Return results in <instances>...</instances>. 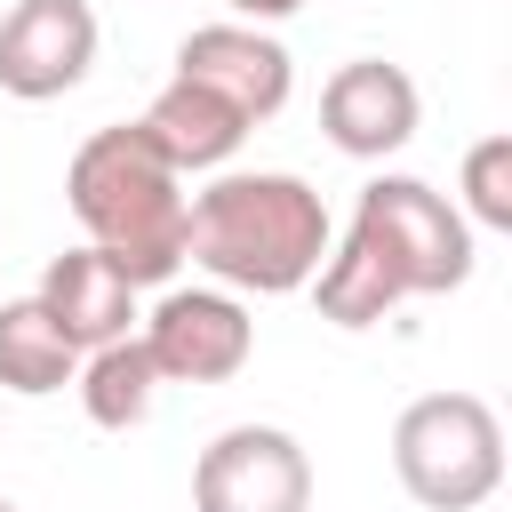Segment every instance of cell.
I'll return each instance as SVG.
<instances>
[{"label": "cell", "mask_w": 512, "mask_h": 512, "mask_svg": "<svg viewBox=\"0 0 512 512\" xmlns=\"http://www.w3.org/2000/svg\"><path fill=\"white\" fill-rule=\"evenodd\" d=\"M0 512H16V504H8V496H0Z\"/></svg>", "instance_id": "cell-17"}, {"label": "cell", "mask_w": 512, "mask_h": 512, "mask_svg": "<svg viewBox=\"0 0 512 512\" xmlns=\"http://www.w3.org/2000/svg\"><path fill=\"white\" fill-rule=\"evenodd\" d=\"M176 80L224 96V104L256 128V120H272V112L288 104L296 64H288V48H280L272 32H256V24H200V32L176 40Z\"/></svg>", "instance_id": "cell-8"}, {"label": "cell", "mask_w": 512, "mask_h": 512, "mask_svg": "<svg viewBox=\"0 0 512 512\" xmlns=\"http://www.w3.org/2000/svg\"><path fill=\"white\" fill-rule=\"evenodd\" d=\"M416 120H424V96H416V80H408L400 64H384V56H352V64H336V80L320 88V128H328V144L352 152V160H392V152L416 136Z\"/></svg>", "instance_id": "cell-9"}, {"label": "cell", "mask_w": 512, "mask_h": 512, "mask_svg": "<svg viewBox=\"0 0 512 512\" xmlns=\"http://www.w3.org/2000/svg\"><path fill=\"white\" fill-rule=\"evenodd\" d=\"M232 8H240V16H256V24H272V16H296L304 0H232Z\"/></svg>", "instance_id": "cell-16"}, {"label": "cell", "mask_w": 512, "mask_h": 512, "mask_svg": "<svg viewBox=\"0 0 512 512\" xmlns=\"http://www.w3.org/2000/svg\"><path fill=\"white\" fill-rule=\"evenodd\" d=\"M392 472L424 512H472L504 480V424L472 392H424L392 424Z\"/></svg>", "instance_id": "cell-3"}, {"label": "cell", "mask_w": 512, "mask_h": 512, "mask_svg": "<svg viewBox=\"0 0 512 512\" xmlns=\"http://www.w3.org/2000/svg\"><path fill=\"white\" fill-rule=\"evenodd\" d=\"M184 256L216 272L224 288L248 296H296L328 264V208L304 176L256 168V176H216L192 216H184Z\"/></svg>", "instance_id": "cell-1"}, {"label": "cell", "mask_w": 512, "mask_h": 512, "mask_svg": "<svg viewBox=\"0 0 512 512\" xmlns=\"http://www.w3.org/2000/svg\"><path fill=\"white\" fill-rule=\"evenodd\" d=\"M144 352H152L160 384H224L248 368L256 320L224 288H168L144 320Z\"/></svg>", "instance_id": "cell-6"}, {"label": "cell", "mask_w": 512, "mask_h": 512, "mask_svg": "<svg viewBox=\"0 0 512 512\" xmlns=\"http://www.w3.org/2000/svg\"><path fill=\"white\" fill-rule=\"evenodd\" d=\"M136 136H144L176 176H192V168H224V160L240 152L248 120H240L224 96H208V88H192V80H168V88L144 104Z\"/></svg>", "instance_id": "cell-11"}, {"label": "cell", "mask_w": 512, "mask_h": 512, "mask_svg": "<svg viewBox=\"0 0 512 512\" xmlns=\"http://www.w3.org/2000/svg\"><path fill=\"white\" fill-rule=\"evenodd\" d=\"M80 376V352L64 344V328L40 312V296H16L0 304V384L40 400V392H64Z\"/></svg>", "instance_id": "cell-12"}, {"label": "cell", "mask_w": 512, "mask_h": 512, "mask_svg": "<svg viewBox=\"0 0 512 512\" xmlns=\"http://www.w3.org/2000/svg\"><path fill=\"white\" fill-rule=\"evenodd\" d=\"M64 200H72L88 248H104L128 272V288H160L184 264V216H192V200H184V176L136 136V120L128 128H96L72 152Z\"/></svg>", "instance_id": "cell-2"}, {"label": "cell", "mask_w": 512, "mask_h": 512, "mask_svg": "<svg viewBox=\"0 0 512 512\" xmlns=\"http://www.w3.org/2000/svg\"><path fill=\"white\" fill-rule=\"evenodd\" d=\"M312 456L280 424H232L192 464V512H304Z\"/></svg>", "instance_id": "cell-5"}, {"label": "cell", "mask_w": 512, "mask_h": 512, "mask_svg": "<svg viewBox=\"0 0 512 512\" xmlns=\"http://www.w3.org/2000/svg\"><path fill=\"white\" fill-rule=\"evenodd\" d=\"M32 296H40V312L64 328L72 352H96V344L136 336V288H128V272H120L104 248H64V256H48V272H40Z\"/></svg>", "instance_id": "cell-10"}, {"label": "cell", "mask_w": 512, "mask_h": 512, "mask_svg": "<svg viewBox=\"0 0 512 512\" xmlns=\"http://www.w3.org/2000/svg\"><path fill=\"white\" fill-rule=\"evenodd\" d=\"M352 232L392 264L400 296H448L472 280V224L424 176H376L352 200Z\"/></svg>", "instance_id": "cell-4"}, {"label": "cell", "mask_w": 512, "mask_h": 512, "mask_svg": "<svg viewBox=\"0 0 512 512\" xmlns=\"http://www.w3.org/2000/svg\"><path fill=\"white\" fill-rule=\"evenodd\" d=\"M96 64V8L88 0H16L0 16V88L24 104H48L80 88Z\"/></svg>", "instance_id": "cell-7"}, {"label": "cell", "mask_w": 512, "mask_h": 512, "mask_svg": "<svg viewBox=\"0 0 512 512\" xmlns=\"http://www.w3.org/2000/svg\"><path fill=\"white\" fill-rule=\"evenodd\" d=\"M464 224L512 232V136H480L464 152Z\"/></svg>", "instance_id": "cell-15"}, {"label": "cell", "mask_w": 512, "mask_h": 512, "mask_svg": "<svg viewBox=\"0 0 512 512\" xmlns=\"http://www.w3.org/2000/svg\"><path fill=\"white\" fill-rule=\"evenodd\" d=\"M152 400H160V368H152L144 336L96 344V352L80 360V408H88V424L128 432V424H144V416H152Z\"/></svg>", "instance_id": "cell-13"}, {"label": "cell", "mask_w": 512, "mask_h": 512, "mask_svg": "<svg viewBox=\"0 0 512 512\" xmlns=\"http://www.w3.org/2000/svg\"><path fill=\"white\" fill-rule=\"evenodd\" d=\"M312 296H320V320H336V328H376L392 304H408L392 264L360 232H344V248H328V264L312 272Z\"/></svg>", "instance_id": "cell-14"}]
</instances>
